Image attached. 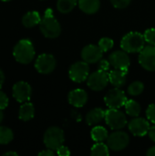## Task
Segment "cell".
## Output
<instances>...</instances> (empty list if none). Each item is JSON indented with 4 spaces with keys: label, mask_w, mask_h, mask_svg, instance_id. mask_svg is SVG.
I'll return each mask as SVG.
<instances>
[{
    "label": "cell",
    "mask_w": 155,
    "mask_h": 156,
    "mask_svg": "<svg viewBox=\"0 0 155 156\" xmlns=\"http://www.w3.org/2000/svg\"><path fill=\"white\" fill-rule=\"evenodd\" d=\"M40 30L42 34L48 38H55L59 36L61 28L60 25L56 18H54L51 9H48L45 13V16L39 23Z\"/></svg>",
    "instance_id": "6da1fadb"
},
{
    "label": "cell",
    "mask_w": 155,
    "mask_h": 156,
    "mask_svg": "<svg viewBox=\"0 0 155 156\" xmlns=\"http://www.w3.org/2000/svg\"><path fill=\"white\" fill-rule=\"evenodd\" d=\"M14 57L16 61L22 64L30 63L35 56V49L33 44L28 39L20 40L14 48Z\"/></svg>",
    "instance_id": "7a4b0ae2"
},
{
    "label": "cell",
    "mask_w": 155,
    "mask_h": 156,
    "mask_svg": "<svg viewBox=\"0 0 155 156\" xmlns=\"http://www.w3.org/2000/svg\"><path fill=\"white\" fill-rule=\"evenodd\" d=\"M144 36L138 32H130L123 37L121 42L122 48L129 53L141 52L144 48Z\"/></svg>",
    "instance_id": "3957f363"
},
{
    "label": "cell",
    "mask_w": 155,
    "mask_h": 156,
    "mask_svg": "<svg viewBox=\"0 0 155 156\" xmlns=\"http://www.w3.org/2000/svg\"><path fill=\"white\" fill-rule=\"evenodd\" d=\"M64 143V133L58 127H51L47 130L44 135V144L47 148L57 150Z\"/></svg>",
    "instance_id": "277c9868"
},
{
    "label": "cell",
    "mask_w": 155,
    "mask_h": 156,
    "mask_svg": "<svg viewBox=\"0 0 155 156\" xmlns=\"http://www.w3.org/2000/svg\"><path fill=\"white\" fill-rule=\"evenodd\" d=\"M105 121L106 123L112 130H120L125 127L127 120L125 114L119 111L118 109H109L105 112Z\"/></svg>",
    "instance_id": "5b68a950"
},
{
    "label": "cell",
    "mask_w": 155,
    "mask_h": 156,
    "mask_svg": "<svg viewBox=\"0 0 155 156\" xmlns=\"http://www.w3.org/2000/svg\"><path fill=\"white\" fill-rule=\"evenodd\" d=\"M104 101L106 105L111 109H119L125 105L127 101V98L124 94V92L119 88L111 90L105 96Z\"/></svg>",
    "instance_id": "8992f818"
},
{
    "label": "cell",
    "mask_w": 155,
    "mask_h": 156,
    "mask_svg": "<svg viewBox=\"0 0 155 156\" xmlns=\"http://www.w3.org/2000/svg\"><path fill=\"white\" fill-rule=\"evenodd\" d=\"M110 81L109 80V73L107 71L103 70H98L94 73H92L89 79H88V86L93 90H103L108 82Z\"/></svg>",
    "instance_id": "52a82bcc"
},
{
    "label": "cell",
    "mask_w": 155,
    "mask_h": 156,
    "mask_svg": "<svg viewBox=\"0 0 155 156\" xmlns=\"http://www.w3.org/2000/svg\"><path fill=\"white\" fill-rule=\"evenodd\" d=\"M129 136L124 132H115L111 133L108 139V146L113 151H122L129 144Z\"/></svg>",
    "instance_id": "ba28073f"
},
{
    "label": "cell",
    "mask_w": 155,
    "mask_h": 156,
    "mask_svg": "<svg viewBox=\"0 0 155 156\" xmlns=\"http://www.w3.org/2000/svg\"><path fill=\"white\" fill-rule=\"evenodd\" d=\"M139 62L142 67L147 70H155V46L144 47L140 52Z\"/></svg>",
    "instance_id": "9c48e42d"
},
{
    "label": "cell",
    "mask_w": 155,
    "mask_h": 156,
    "mask_svg": "<svg viewBox=\"0 0 155 156\" xmlns=\"http://www.w3.org/2000/svg\"><path fill=\"white\" fill-rule=\"evenodd\" d=\"M35 67L39 73L48 74L54 70L56 67V59L52 55L42 54L37 58Z\"/></svg>",
    "instance_id": "30bf717a"
},
{
    "label": "cell",
    "mask_w": 155,
    "mask_h": 156,
    "mask_svg": "<svg viewBox=\"0 0 155 156\" xmlns=\"http://www.w3.org/2000/svg\"><path fill=\"white\" fill-rule=\"evenodd\" d=\"M89 76V65L85 61L73 64L69 69V78L75 82H82Z\"/></svg>",
    "instance_id": "8fae6325"
},
{
    "label": "cell",
    "mask_w": 155,
    "mask_h": 156,
    "mask_svg": "<svg viewBox=\"0 0 155 156\" xmlns=\"http://www.w3.org/2000/svg\"><path fill=\"white\" fill-rule=\"evenodd\" d=\"M13 97L18 102L27 101L31 97V87L25 81H19L13 87Z\"/></svg>",
    "instance_id": "7c38bea8"
},
{
    "label": "cell",
    "mask_w": 155,
    "mask_h": 156,
    "mask_svg": "<svg viewBox=\"0 0 155 156\" xmlns=\"http://www.w3.org/2000/svg\"><path fill=\"white\" fill-rule=\"evenodd\" d=\"M110 63L116 69L128 70L130 58L126 54V51H115L110 56Z\"/></svg>",
    "instance_id": "4fadbf2b"
},
{
    "label": "cell",
    "mask_w": 155,
    "mask_h": 156,
    "mask_svg": "<svg viewBox=\"0 0 155 156\" xmlns=\"http://www.w3.org/2000/svg\"><path fill=\"white\" fill-rule=\"evenodd\" d=\"M103 51L99 46L95 45H89L86 46L81 51V57L85 62L89 63H95L100 61L102 58Z\"/></svg>",
    "instance_id": "5bb4252c"
},
{
    "label": "cell",
    "mask_w": 155,
    "mask_h": 156,
    "mask_svg": "<svg viewBox=\"0 0 155 156\" xmlns=\"http://www.w3.org/2000/svg\"><path fill=\"white\" fill-rule=\"evenodd\" d=\"M150 123L143 118H136L130 122L129 129L132 133L135 136H144L149 133L150 131Z\"/></svg>",
    "instance_id": "9a60e30c"
},
{
    "label": "cell",
    "mask_w": 155,
    "mask_h": 156,
    "mask_svg": "<svg viewBox=\"0 0 155 156\" xmlns=\"http://www.w3.org/2000/svg\"><path fill=\"white\" fill-rule=\"evenodd\" d=\"M88 100L87 92L83 90L77 89L69 92V101L71 105L75 107H82L86 104Z\"/></svg>",
    "instance_id": "2e32d148"
},
{
    "label": "cell",
    "mask_w": 155,
    "mask_h": 156,
    "mask_svg": "<svg viewBox=\"0 0 155 156\" xmlns=\"http://www.w3.org/2000/svg\"><path fill=\"white\" fill-rule=\"evenodd\" d=\"M126 76H127V70L114 69L109 73V80L114 87L121 88L126 82Z\"/></svg>",
    "instance_id": "e0dca14e"
},
{
    "label": "cell",
    "mask_w": 155,
    "mask_h": 156,
    "mask_svg": "<svg viewBox=\"0 0 155 156\" xmlns=\"http://www.w3.org/2000/svg\"><path fill=\"white\" fill-rule=\"evenodd\" d=\"M105 118V112L100 108L91 110L86 116V122L90 126L96 125Z\"/></svg>",
    "instance_id": "ac0fdd59"
},
{
    "label": "cell",
    "mask_w": 155,
    "mask_h": 156,
    "mask_svg": "<svg viewBox=\"0 0 155 156\" xmlns=\"http://www.w3.org/2000/svg\"><path fill=\"white\" fill-rule=\"evenodd\" d=\"M79 8L87 14H94L100 8V0H79Z\"/></svg>",
    "instance_id": "d6986e66"
},
{
    "label": "cell",
    "mask_w": 155,
    "mask_h": 156,
    "mask_svg": "<svg viewBox=\"0 0 155 156\" xmlns=\"http://www.w3.org/2000/svg\"><path fill=\"white\" fill-rule=\"evenodd\" d=\"M40 21V16L36 11H30L26 13L22 18V23L26 27H33L36 25H38Z\"/></svg>",
    "instance_id": "ffe728a7"
},
{
    "label": "cell",
    "mask_w": 155,
    "mask_h": 156,
    "mask_svg": "<svg viewBox=\"0 0 155 156\" xmlns=\"http://www.w3.org/2000/svg\"><path fill=\"white\" fill-rule=\"evenodd\" d=\"M34 114H35V109L32 103L26 102L21 105L19 109V113H18L20 120L25 121V122L29 121L34 117Z\"/></svg>",
    "instance_id": "44dd1931"
},
{
    "label": "cell",
    "mask_w": 155,
    "mask_h": 156,
    "mask_svg": "<svg viewBox=\"0 0 155 156\" xmlns=\"http://www.w3.org/2000/svg\"><path fill=\"white\" fill-rule=\"evenodd\" d=\"M108 132L105 128L101 127V126H97L94 127L91 131V138L93 141L97 142V143H100L103 142L105 140L108 139Z\"/></svg>",
    "instance_id": "7402d4cb"
},
{
    "label": "cell",
    "mask_w": 155,
    "mask_h": 156,
    "mask_svg": "<svg viewBox=\"0 0 155 156\" xmlns=\"http://www.w3.org/2000/svg\"><path fill=\"white\" fill-rule=\"evenodd\" d=\"M125 110L128 115L132 117H137L141 112V107L138 102L133 100H129L125 103Z\"/></svg>",
    "instance_id": "603a6c76"
},
{
    "label": "cell",
    "mask_w": 155,
    "mask_h": 156,
    "mask_svg": "<svg viewBox=\"0 0 155 156\" xmlns=\"http://www.w3.org/2000/svg\"><path fill=\"white\" fill-rule=\"evenodd\" d=\"M76 4L77 0H58L57 7L59 12L67 14L75 7Z\"/></svg>",
    "instance_id": "cb8c5ba5"
},
{
    "label": "cell",
    "mask_w": 155,
    "mask_h": 156,
    "mask_svg": "<svg viewBox=\"0 0 155 156\" xmlns=\"http://www.w3.org/2000/svg\"><path fill=\"white\" fill-rule=\"evenodd\" d=\"M90 154L94 156L109 155V148L106 144H102L101 142L98 143L95 145H93V147L91 148Z\"/></svg>",
    "instance_id": "d4e9b609"
},
{
    "label": "cell",
    "mask_w": 155,
    "mask_h": 156,
    "mask_svg": "<svg viewBox=\"0 0 155 156\" xmlns=\"http://www.w3.org/2000/svg\"><path fill=\"white\" fill-rule=\"evenodd\" d=\"M13 140V132L5 126L0 127V144H7Z\"/></svg>",
    "instance_id": "484cf974"
},
{
    "label": "cell",
    "mask_w": 155,
    "mask_h": 156,
    "mask_svg": "<svg viewBox=\"0 0 155 156\" xmlns=\"http://www.w3.org/2000/svg\"><path fill=\"white\" fill-rule=\"evenodd\" d=\"M143 89H144V86L141 81H135L129 86L128 92L132 96H137V95H140L143 91Z\"/></svg>",
    "instance_id": "4316f807"
},
{
    "label": "cell",
    "mask_w": 155,
    "mask_h": 156,
    "mask_svg": "<svg viewBox=\"0 0 155 156\" xmlns=\"http://www.w3.org/2000/svg\"><path fill=\"white\" fill-rule=\"evenodd\" d=\"M114 45V42L111 38H109V37H103L100 40L99 42V47L101 48V50L103 52H106V51H109Z\"/></svg>",
    "instance_id": "83f0119b"
},
{
    "label": "cell",
    "mask_w": 155,
    "mask_h": 156,
    "mask_svg": "<svg viewBox=\"0 0 155 156\" xmlns=\"http://www.w3.org/2000/svg\"><path fill=\"white\" fill-rule=\"evenodd\" d=\"M143 36L146 42L152 46H155V28H150L146 30Z\"/></svg>",
    "instance_id": "f1b7e54d"
},
{
    "label": "cell",
    "mask_w": 155,
    "mask_h": 156,
    "mask_svg": "<svg viewBox=\"0 0 155 156\" xmlns=\"http://www.w3.org/2000/svg\"><path fill=\"white\" fill-rule=\"evenodd\" d=\"M146 115L148 120L152 122L153 123H155V104H151L146 112Z\"/></svg>",
    "instance_id": "f546056e"
},
{
    "label": "cell",
    "mask_w": 155,
    "mask_h": 156,
    "mask_svg": "<svg viewBox=\"0 0 155 156\" xmlns=\"http://www.w3.org/2000/svg\"><path fill=\"white\" fill-rule=\"evenodd\" d=\"M112 5L116 8H125L132 0H111Z\"/></svg>",
    "instance_id": "4dcf8cb0"
},
{
    "label": "cell",
    "mask_w": 155,
    "mask_h": 156,
    "mask_svg": "<svg viewBox=\"0 0 155 156\" xmlns=\"http://www.w3.org/2000/svg\"><path fill=\"white\" fill-rule=\"evenodd\" d=\"M8 105V98L7 96L0 90V110H4Z\"/></svg>",
    "instance_id": "1f68e13d"
},
{
    "label": "cell",
    "mask_w": 155,
    "mask_h": 156,
    "mask_svg": "<svg viewBox=\"0 0 155 156\" xmlns=\"http://www.w3.org/2000/svg\"><path fill=\"white\" fill-rule=\"evenodd\" d=\"M110 62L105 60V59H100L98 65V68L100 70H103V71H108L109 68H110Z\"/></svg>",
    "instance_id": "d6a6232c"
},
{
    "label": "cell",
    "mask_w": 155,
    "mask_h": 156,
    "mask_svg": "<svg viewBox=\"0 0 155 156\" xmlns=\"http://www.w3.org/2000/svg\"><path fill=\"white\" fill-rule=\"evenodd\" d=\"M57 154L59 156H69L70 154V152L68 147L61 145L60 147L57 149Z\"/></svg>",
    "instance_id": "836d02e7"
},
{
    "label": "cell",
    "mask_w": 155,
    "mask_h": 156,
    "mask_svg": "<svg viewBox=\"0 0 155 156\" xmlns=\"http://www.w3.org/2000/svg\"><path fill=\"white\" fill-rule=\"evenodd\" d=\"M39 156H54V153L51 149H48V150H45V151H42L38 154Z\"/></svg>",
    "instance_id": "e575fe53"
},
{
    "label": "cell",
    "mask_w": 155,
    "mask_h": 156,
    "mask_svg": "<svg viewBox=\"0 0 155 156\" xmlns=\"http://www.w3.org/2000/svg\"><path fill=\"white\" fill-rule=\"evenodd\" d=\"M149 135H150V138H151L153 142H155V125L150 128Z\"/></svg>",
    "instance_id": "d590c367"
},
{
    "label": "cell",
    "mask_w": 155,
    "mask_h": 156,
    "mask_svg": "<svg viewBox=\"0 0 155 156\" xmlns=\"http://www.w3.org/2000/svg\"><path fill=\"white\" fill-rule=\"evenodd\" d=\"M4 80H5V76H4L3 71L0 69V90H1V88H2V86H3Z\"/></svg>",
    "instance_id": "8d00e7d4"
},
{
    "label": "cell",
    "mask_w": 155,
    "mask_h": 156,
    "mask_svg": "<svg viewBox=\"0 0 155 156\" xmlns=\"http://www.w3.org/2000/svg\"><path fill=\"white\" fill-rule=\"evenodd\" d=\"M147 155L155 156V147H152V148L147 152Z\"/></svg>",
    "instance_id": "74e56055"
},
{
    "label": "cell",
    "mask_w": 155,
    "mask_h": 156,
    "mask_svg": "<svg viewBox=\"0 0 155 156\" xmlns=\"http://www.w3.org/2000/svg\"><path fill=\"white\" fill-rule=\"evenodd\" d=\"M4 155H15V156H17V154H16V153H14V152H8V153H5V154H4Z\"/></svg>",
    "instance_id": "f35d334b"
},
{
    "label": "cell",
    "mask_w": 155,
    "mask_h": 156,
    "mask_svg": "<svg viewBox=\"0 0 155 156\" xmlns=\"http://www.w3.org/2000/svg\"><path fill=\"white\" fill-rule=\"evenodd\" d=\"M3 117H4V114H3V112H2V110H0V122H1L2 120H3Z\"/></svg>",
    "instance_id": "ab89813d"
},
{
    "label": "cell",
    "mask_w": 155,
    "mask_h": 156,
    "mask_svg": "<svg viewBox=\"0 0 155 156\" xmlns=\"http://www.w3.org/2000/svg\"><path fill=\"white\" fill-rule=\"evenodd\" d=\"M1 1H9V0H1Z\"/></svg>",
    "instance_id": "60d3db41"
}]
</instances>
